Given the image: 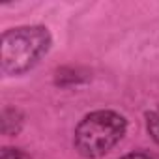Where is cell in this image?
<instances>
[{
  "instance_id": "cell-1",
  "label": "cell",
  "mask_w": 159,
  "mask_h": 159,
  "mask_svg": "<svg viewBox=\"0 0 159 159\" xmlns=\"http://www.w3.org/2000/svg\"><path fill=\"white\" fill-rule=\"evenodd\" d=\"M127 122L114 111H94L75 127L73 144L86 159H98L111 152L125 135Z\"/></svg>"
},
{
  "instance_id": "cell-2",
  "label": "cell",
  "mask_w": 159,
  "mask_h": 159,
  "mask_svg": "<svg viewBox=\"0 0 159 159\" xmlns=\"http://www.w3.org/2000/svg\"><path fill=\"white\" fill-rule=\"evenodd\" d=\"M51 47V34L45 26H19L2 34V71L21 75L34 67Z\"/></svg>"
},
{
  "instance_id": "cell-3",
  "label": "cell",
  "mask_w": 159,
  "mask_h": 159,
  "mask_svg": "<svg viewBox=\"0 0 159 159\" xmlns=\"http://www.w3.org/2000/svg\"><path fill=\"white\" fill-rule=\"evenodd\" d=\"M146 127L152 139L159 144V112H148L146 114Z\"/></svg>"
},
{
  "instance_id": "cell-4",
  "label": "cell",
  "mask_w": 159,
  "mask_h": 159,
  "mask_svg": "<svg viewBox=\"0 0 159 159\" xmlns=\"http://www.w3.org/2000/svg\"><path fill=\"white\" fill-rule=\"evenodd\" d=\"M0 159H30V157L19 148H4L0 153Z\"/></svg>"
},
{
  "instance_id": "cell-5",
  "label": "cell",
  "mask_w": 159,
  "mask_h": 159,
  "mask_svg": "<svg viewBox=\"0 0 159 159\" xmlns=\"http://www.w3.org/2000/svg\"><path fill=\"white\" fill-rule=\"evenodd\" d=\"M122 159H153L150 153H144V152H131L127 155H124Z\"/></svg>"
}]
</instances>
